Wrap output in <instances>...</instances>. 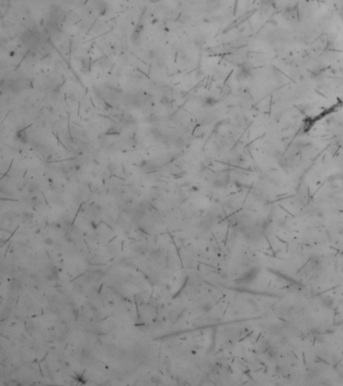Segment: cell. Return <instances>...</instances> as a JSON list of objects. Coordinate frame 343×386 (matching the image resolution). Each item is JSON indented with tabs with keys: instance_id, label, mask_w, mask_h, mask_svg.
<instances>
[{
	"instance_id": "1",
	"label": "cell",
	"mask_w": 343,
	"mask_h": 386,
	"mask_svg": "<svg viewBox=\"0 0 343 386\" xmlns=\"http://www.w3.org/2000/svg\"><path fill=\"white\" fill-rule=\"evenodd\" d=\"M342 15H343V8H342Z\"/></svg>"
}]
</instances>
